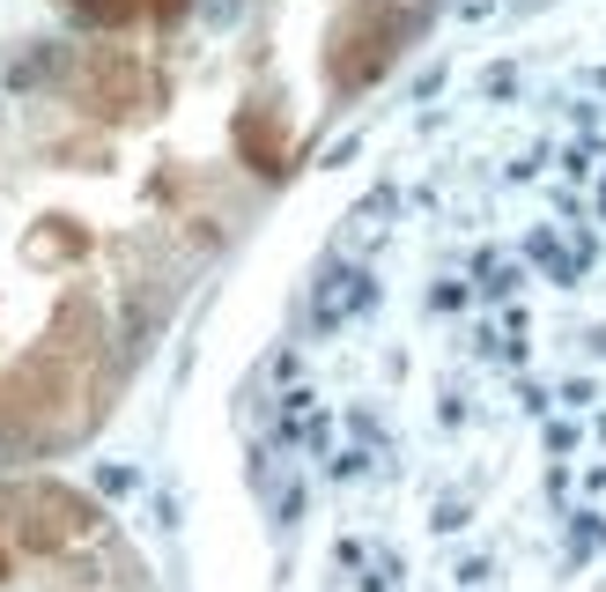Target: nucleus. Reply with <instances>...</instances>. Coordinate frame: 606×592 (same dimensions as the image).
<instances>
[{"label": "nucleus", "mask_w": 606, "mask_h": 592, "mask_svg": "<svg viewBox=\"0 0 606 592\" xmlns=\"http://www.w3.org/2000/svg\"><path fill=\"white\" fill-rule=\"evenodd\" d=\"M282 592H606V30L414 119L267 356Z\"/></svg>", "instance_id": "f257e3e1"}]
</instances>
